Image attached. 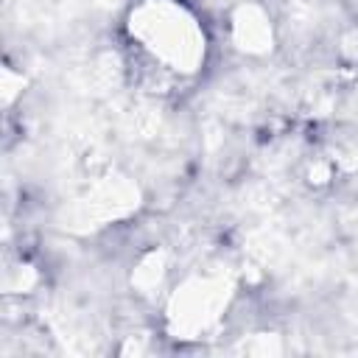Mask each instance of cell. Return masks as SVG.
Wrapping results in <instances>:
<instances>
[{
    "label": "cell",
    "mask_w": 358,
    "mask_h": 358,
    "mask_svg": "<svg viewBox=\"0 0 358 358\" xmlns=\"http://www.w3.org/2000/svg\"><path fill=\"white\" fill-rule=\"evenodd\" d=\"M126 42L137 67L157 84L193 81L207 62V31L185 0H134Z\"/></svg>",
    "instance_id": "6da1fadb"
},
{
    "label": "cell",
    "mask_w": 358,
    "mask_h": 358,
    "mask_svg": "<svg viewBox=\"0 0 358 358\" xmlns=\"http://www.w3.org/2000/svg\"><path fill=\"white\" fill-rule=\"evenodd\" d=\"M224 302H227V291L218 280L199 277L185 282L171 302V319L176 322V333L179 330L187 336L201 333L210 322L218 319V310L224 308Z\"/></svg>",
    "instance_id": "7a4b0ae2"
},
{
    "label": "cell",
    "mask_w": 358,
    "mask_h": 358,
    "mask_svg": "<svg viewBox=\"0 0 358 358\" xmlns=\"http://www.w3.org/2000/svg\"><path fill=\"white\" fill-rule=\"evenodd\" d=\"M232 39L246 53H263L271 48V20L255 3H243L232 14Z\"/></svg>",
    "instance_id": "3957f363"
}]
</instances>
